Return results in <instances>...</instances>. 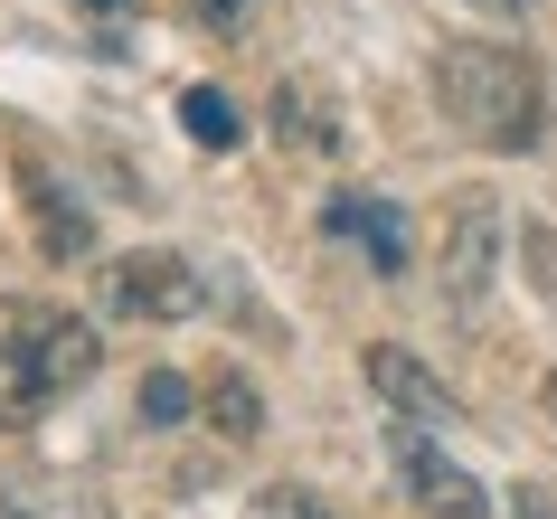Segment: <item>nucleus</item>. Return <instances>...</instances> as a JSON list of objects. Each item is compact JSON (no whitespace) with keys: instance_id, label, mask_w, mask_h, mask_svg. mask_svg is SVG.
<instances>
[{"instance_id":"nucleus-16","label":"nucleus","mask_w":557,"mask_h":519,"mask_svg":"<svg viewBox=\"0 0 557 519\" xmlns=\"http://www.w3.org/2000/svg\"><path fill=\"white\" fill-rule=\"evenodd\" d=\"M76 10H86V20H104V29H123V20H133L143 0H76Z\"/></svg>"},{"instance_id":"nucleus-15","label":"nucleus","mask_w":557,"mask_h":519,"mask_svg":"<svg viewBox=\"0 0 557 519\" xmlns=\"http://www.w3.org/2000/svg\"><path fill=\"white\" fill-rule=\"evenodd\" d=\"M510 519H557V501H548V491H529V482H520V491H510Z\"/></svg>"},{"instance_id":"nucleus-13","label":"nucleus","mask_w":557,"mask_h":519,"mask_svg":"<svg viewBox=\"0 0 557 519\" xmlns=\"http://www.w3.org/2000/svg\"><path fill=\"white\" fill-rule=\"evenodd\" d=\"M256 519H331V510H322V491H302V482H274V491L256 501Z\"/></svg>"},{"instance_id":"nucleus-18","label":"nucleus","mask_w":557,"mask_h":519,"mask_svg":"<svg viewBox=\"0 0 557 519\" xmlns=\"http://www.w3.org/2000/svg\"><path fill=\"white\" fill-rule=\"evenodd\" d=\"M548 425H557V378H548Z\"/></svg>"},{"instance_id":"nucleus-2","label":"nucleus","mask_w":557,"mask_h":519,"mask_svg":"<svg viewBox=\"0 0 557 519\" xmlns=\"http://www.w3.org/2000/svg\"><path fill=\"white\" fill-rule=\"evenodd\" d=\"M104 341H95V321L58 312V302H0V425H38L66 387H86Z\"/></svg>"},{"instance_id":"nucleus-11","label":"nucleus","mask_w":557,"mask_h":519,"mask_svg":"<svg viewBox=\"0 0 557 519\" xmlns=\"http://www.w3.org/2000/svg\"><path fill=\"white\" fill-rule=\"evenodd\" d=\"M180 133H189L199 151H236V143H246V114H236L218 86H189V95H180Z\"/></svg>"},{"instance_id":"nucleus-14","label":"nucleus","mask_w":557,"mask_h":519,"mask_svg":"<svg viewBox=\"0 0 557 519\" xmlns=\"http://www.w3.org/2000/svg\"><path fill=\"white\" fill-rule=\"evenodd\" d=\"M189 10H199V29H218V38H236L256 20V0H189Z\"/></svg>"},{"instance_id":"nucleus-9","label":"nucleus","mask_w":557,"mask_h":519,"mask_svg":"<svg viewBox=\"0 0 557 519\" xmlns=\"http://www.w3.org/2000/svg\"><path fill=\"white\" fill-rule=\"evenodd\" d=\"M208 425L227 434V444H256V434H264V397H256V378H236V369L208 378Z\"/></svg>"},{"instance_id":"nucleus-17","label":"nucleus","mask_w":557,"mask_h":519,"mask_svg":"<svg viewBox=\"0 0 557 519\" xmlns=\"http://www.w3.org/2000/svg\"><path fill=\"white\" fill-rule=\"evenodd\" d=\"M482 10H529V0H482Z\"/></svg>"},{"instance_id":"nucleus-7","label":"nucleus","mask_w":557,"mask_h":519,"mask_svg":"<svg viewBox=\"0 0 557 519\" xmlns=\"http://www.w3.org/2000/svg\"><path fill=\"white\" fill-rule=\"evenodd\" d=\"M492 256H500L492 199H463L454 208V236H444V293H454V302H482V293H492Z\"/></svg>"},{"instance_id":"nucleus-6","label":"nucleus","mask_w":557,"mask_h":519,"mask_svg":"<svg viewBox=\"0 0 557 519\" xmlns=\"http://www.w3.org/2000/svg\"><path fill=\"white\" fill-rule=\"evenodd\" d=\"M369 387H379V397L397 406L407 425H425V434H435V425H454V387H444V378L425 369V359H407L397 341H379V349H369Z\"/></svg>"},{"instance_id":"nucleus-4","label":"nucleus","mask_w":557,"mask_h":519,"mask_svg":"<svg viewBox=\"0 0 557 519\" xmlns=\"http://www.w3.org/2000/svg\"><path fill=\"white\" fill-rule=\"evenodd\" d=\"M322 236H341V246H359V256H369V274H407V264H416L407 208L369 199V189H331V199H322Z\"/></svg>"},{"instance_id":"nucleus-1","label":"nucleus","mask_w":557,"mask_h":519,"mask_svg":"<svg viewBox=\"0 0 557 519\" xmlns=\"http://www.w3.org/2000/svg\"><path fill=\"white\" fill-rule=\"evenodd\" d=\"M435 104L482 151H539V133H548V86L510 38H454L435 58Z\"/></svg>"},{"instance_id":"nucleus-5","label":"nucleus","mask_w":557,"mask_h":519,"mask_svg":"<svg viewBox=\"0 0 557 519\" xmlns=\"http://www.w3.org/2000/svg\"><path fill=\"white\" fill-rule=\"evenodd\" d=\"M397 482L416 491V510H435V519H482L492 510L463 462H444L435 444H425V425H397Z\"/></svg>"},{"instance_id":"nucleus-12","label":"nucleus","mask_w":557,"mask_h":519,"mask_svg":"<svg viewBox=\"0 0 557 519\" xmlns=\"http://www.w3.org/2000/svg\"><path fill=\"white\" fill-rule=\"evenodd\" d=\"M180 416H189V378H180V369H151L143 378V425H180Z\"/></svg>"},{"instance_id":"nucleus-3","label":"nucleus","mask_w":557,"mask_h":519,"mask_svg":"<svg viewBox=\"0 0 557 519\" xmlns=\"http://www.w3.org/2000/svg\"><path fill=\"white\" fill-rule=\"evenodd\" d=\"M199 302H208L199 264L171 256V246H143V256L104 264V312H114V321H189Z\"/></svg>"},{"instance_id":"nucleus-8","label":"nucleus","mask_w":557,"mask_h":519,"mask_svg":"<svg viewBox=\"0 0 557 519\" xmlns=\"http://www.w3.org/2000/svg\"><path fill=\"white\" fill-rule=\"evenodd\" d=\"M29 218H38V246H48V256H86V246H95V227H86V208H76V199H66V189H58V180H29Z\"/></svg>"},{"instance_id":"nucleus-10","label":"nucleus","mask_w":557,"mask_h":519,"mask_svg":"<svg viewBox=\"0 0 557 519\" xmlns=\"http://www.w3.org/2000/svg\"><path fill=\"white\" fill-rule=\"evenodd\" d=\"M274 133L302 151H341V123H331V104L312 86H274Z\"/></svg>"}]
</instances>
